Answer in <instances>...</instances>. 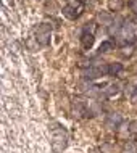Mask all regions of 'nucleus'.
<instances>
[{
    "label": "nucleus",
    "instance_id": "f257e3e1",
    "mask_svg": "<svg viewBox=\"0 0 137 153\" xmlns=\"http://www.w3.org/2000/svg\"><path fill=\"white\" fill-rule=\"evenodd\" d=\"M36 40L40 45H47L50 42V26L47 24H40L36 31Z\"/></svg>",
    "mask_w": 137,
    "mask_h": 153
},
{
    "label": "nucleus",
    "instance_id": "f03ea898",
    "mask_svg": "<svg viewBox=\"0 0 137 153\" xmlns=\"http://www.w3.org/2000/svg\"><path fill=\"white\" fill-rule=\"evenodd\" d=\"M53 150H55L57 153H60V152H63V148L66 147V134L63 131H55L53 132Z\"/></svg>",
    "mask_w": 137,
    "mask_h": 153
},
{
    "label": "nucleus",
    "instance_id": "7ed1b4c3",
    "mask_svg": "<svg viewBox=\"0 0 137 153\" xmlns=\"http://www.w3.org/2000/svg\"><path fill=\"white\" fill-rule=\"evenodd\" d=\"M123 69V65L121 63H108L103 68V71H105L106 74H110V76H116L118 73H121Z\"/></svg>",
    "mask_w": 137,
    "mask_h": 153
},
{
    "label": "nucleus",
    "instance_id": "20e7f679",
    "mask_svg": "<svg viewBox=\"0 0 137 153\" xmlns=\"http://www.w3.org/2000/svg\"><path fill=\"white\" fill-rule=\"evenodd\" d=\"M103 73H105V71H103V68H89L84 73V77H86V79H95V77H100Z\"/></svg>",
    "mask_w": 137,
    "mask_h": 153
},
{
    "label": "nucleus",
    "instance_id": "39448f33",
    "mask_svg": "<svg viewBox=\"0 0 137 153\" xmlns=\"http://www.w3.org/2000/svg\"><path fill=\"white\" fill-rule=\"evenodd\" d=\"M121 121H123V118L119 116V114H110L108 119H106V126L111 127V129H113V127L116 129V127L121 124Z\"/></svg>",
    "mask_w": 137,
    "mask_h": 153
},
{
    "label": "nucleus",
    "instance_id": "423d86ee",
    "mask_svg": "<svg viewBox=\"0 0 137 153\" xmlns=\"http://www.w3.org/2000/svg\"><path fill=\"white\" fill-rule=\"evenodd\" d=\"M63 15L66 16V18H69V19H74L77 15H79V11H76L73 7H69V5H68V7H65V8H63Z\"/></svg>",
    "mask_w": 137,
    "mask_h": 153
},
{
    "label": "nucleus",
    "instance_id": "0eeeda50",
    "mask_svg": "<svg viewBox=\"0 0 137 153\" xmlns=\"http://www.w3.org/2000/svg\"><path fill=\"white\" fill-rule=\"evenodd\" d=\"M98 21H100L102 24H105V26H110L111 21H113V18H111V15L102 11V13H98Z\"/></svg>",
    "mask_w": 137,
    "mask_h": 153
},
{
    "label": "nucleus",
    "instance_id": "6e6552de",
    "mask_svg": "<svg viewBox=\"0 0 137 153\" xmlns=\"http://www.w3.org/2000/svg\"><path fill=\"white\" fill-rule=\"evenodd\" d=\"M92 44H94V36L86 32V34L82 36V47H84V48H90V47H92Z\"/></svg>",
    "mask_w": 137,
    "mask_h": 153
},
{
    "label": "nucleus",
    "instance_id": "1a4fd4ad",
    "mask_svg": "<svg viewBox=\"0 0 137 153\" xmlns=\"http://www.w3.org/2000/svg\"><path fill=\"white\" fill-rule=\"evenodd\" d=\"M111 48H113V42H111V40H105V42H102V45H100L98 50H100V52H110Z\"/></svg>",
    "mask_w": 137,
    "mask_h": 153
},
{
    "label": "nucleus",
    "instance_id": "9d476101",
    "mask_svg": "<svg viewBox=\"0 0 137 153\" xmlns=\"http://www.w3.org/2000/svg\"><path fill=\"white\" fill-rule=\"evenodd\" d=\"M123 7V2H121V0H110V8H111V10H119V8H121Z\"/></svg>",
    "mask_w": 137,
    "mask_h": 153
},
{
    "label": "nucleus",
    "instance_id": "9b49d317",
    "mask_svg": "<svg viewBox=\"0 0 137 153\" xmlns=\"http://www.w3.org/2000/svg\"><path fill=\"white\" fill-rule=\"evenodd\" d=\"M105 92H106V95H116L119 92V89H118V85H116V84H111V85H108V89H106Z\"/></svg>",
    "mask_w": 137,
    "mask_h": 153
},
{
    "label": "nucleus",
    "instance_id": "f8f14e48",
    "mask_svg": "<svg viewBox=\"0 0 137 153\" xmlns=\"http://www.w3.org/2000/svg\"><path fill=\"white\" fill-rule=\"evenodd\" d=\"M129 132H131V134H136V135H137V121H131V124H129Z\"/></svg>",
    "mask_w": 137,
    "mask_h": 153
},
{
    "label": "nucleus",
    "instance_id": "ddd939ff",
    "mask_svg": "<svg viewBox=\"0 0 137 153\" xmlns=\"http://www.w3.org/2000/svg\"><path fill=\"white\" fill-rule=\"evenodd\" d=\"M121 53H123V56H131L132 55V47H131V45H129V47H124Z\"/></svg>",
    "mask_w": 137,
    "mask_h": 153
},
{
    "label": "nucleus",
    "instance_id": "4468645a",
    "mask_svg": "<svg viewBox=\"0 0 137 153\" xmlns=\"http://www.w3.org/2000/svg\"><path fill=\"white\" fill-rule=\"evenodd\" d=\"M131 102L132 103H137V89L132 90V95H131Z\"/></svg>",
    "mask_w": 137,
    "mask_h": 153
},
{
    "label": "nucleus",
    "instance_id": "2eb2a0df",
    "mask_svg": "<svg viewBox=\"0 0 137 153\" xmlns=\"http://www.w3.org/2000/svg\"><path fill=\"white\" fill-rule=\"evenodd\" d=\"M131 8H132V11L137 15V2H132V3H131Z\"/></svg>",
    "mask_w": 137,
    "mask_h": 153
},
{
    "label": "nucleus",
    "instance_id": "dca6fc26",
    "mask_svg": "<svg viewBox=\"0 0 137 153\" xmlns=\"http://www.w3.org/2000/svg\"><path fill=\"white\" fill-rule=\"evenodd\" d=\"M136 137H137V135H136Z\"/></svg>",
    "mask_w": 137,
    "mask_h": 153
}]
</instances>
